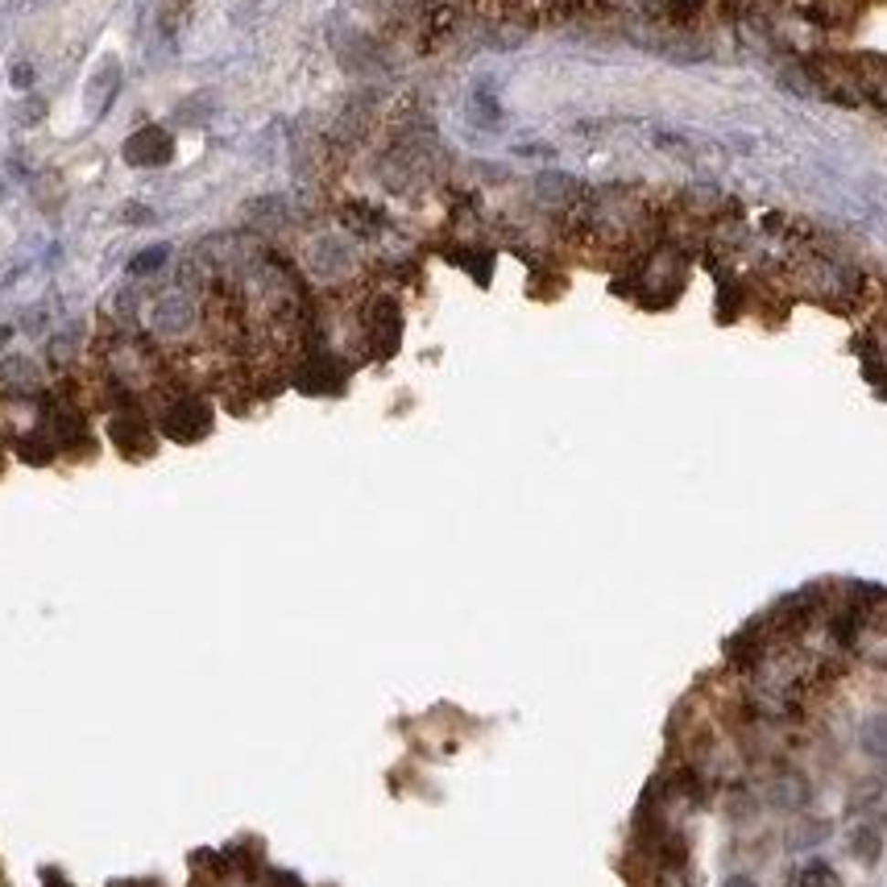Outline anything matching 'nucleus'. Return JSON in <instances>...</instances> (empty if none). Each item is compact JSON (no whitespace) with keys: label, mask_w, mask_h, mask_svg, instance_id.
Returning a JSON list of instances; mask_svg holds the SVG:
<instances>
[{"label":"nucleus","mask_w":887,"mask_h":887,"mask_svg":"<svg viewBox=\"0 0 887 887\" xmlns=\"http://www.w3.org/2000/svg\"><path fill=\"white\" fill-rule=\"evenodd\" d=\"M117 88H121V67L108 58L104 63V71L91 79V91H88V100H91V117H104L108 108H112V96H117Z\"/></svg>","instance_id":"423d86ee"},{"label":"nucleus","mask_w":887,"mask_h":887,"mask_svg":"<svg viewBox=\"0 0 887 887\" xmlns=\"http://www.w3.org/2000/svg\"><path fill=\"white\" fill-rule=\"evenodd\" d=\"M125 162L129 166H142V171H153V166H166L174 158V137L166 133L162 125H145L137 129L133 137L125 142Z\"/></svg>","instance_id":"f03ea898"},{"label":"nucleus","mask_w":887,"mask_h":887,"mask_svg":"<svg viewBox=\"0 0 887 887\" xmlns=\"http://www.w3.org/2000/svg\"><path fill=\"white\" fill-rule=\"evenodd\" d=\"M13 83H17V88H29V83H34V67L17 63V67H13Z\"/></svg>","instance_id":"4468645a"},{"label":"nucleus","mask_w":887,"mask_h":887,"mask_svg":"<svg viewBox=\"0 0 887 887\" xmlns=\"http://www.w3.org/2000/svg\"><path fill=\"white\" fill-rule=\"evenodd\" d=\"M850 850H854V859L859 862H875L879 859V850H883V838H879V829H871V825H862V829H854V838H850Z\"/></svg>","instance_id":"1a4fd4ad"},{"label":"nucleus","mask_w":887,"mask_h":887,"mask_svg":"<svg viewBox=\"0 0 887 887\" xmlns=\"http://www.w3.org/2000/svg\"><path fill=\"white\" fill-rule=\"evenodd\" d=\"M108 431H112V439H117V449L125 452V457H150L153 452V436L150 428H145L142 415H117V419L108 423Z\"/></svg>","instance_id":"20e7f679"},{"label":"nucleus","mask_w":887,"mask_h":887,"mask_svg":"<svg viewBox=\"0 0 887 887\" xmlns=\"http://www.w3.org/2000/svg\"><path fill=\"white\" fill-rule=\"evenodd\" d=\"M46 887H67V883H63V879H54V875H50V883H46Z\"/></svg>","instance_id":"a211bd4d"},{"label":"nucleus","mask_w":887,"mask_h":887,"mask_svg":"<svg viewBox=\"0 0 887 887\" xmlns=\"http://www.w3.org/2000/svg\"><path fill=\"white\" fill-rule=\"evenodd\" d=\"M722 887H759V883H755L751 875H730V879H726V883H722Z\"/></svg>","instance_id":"2eb2a0df"},{"label":"nucleus","mask_w":887,"mask_h":887,"mask_svg":"<svg viewBox=\"0 0 887 887\" xmlns=\"http://www.w3.org/2000/svg\"><path fill=\"white\" fill-rule=\"evenodd\" d=\"M5 341H9V328H0V344H5Z\"/></svg>","instance_id":"6ab92c4d"},{"label":"nucleus","mask_w":887,"mask_h":887,"mask_svg":"<svg viewBox=\"0 0 887 887\" xmlns=\"http://www.w3.org/2000/svg\"><path fill=\"white\" fill-rule=\"evenodd\" d=\"M862 751H867V755H883V759H887V713L871 717L867 726H862Z\"/></svg>","instance_id":"9d476101"},{"label":"nucleus","mask_w":887,"mask_h":887,"mask_svg":"<svg viewBox=\"0 0 887 887\" xmlns=\"http://www.w3.org/2000/svg\"><path fill=\"white\" fill-rule=\"evenodd\" d=\"M166 261H171V249H166V245H150V249H142L133 261H129V269H133V274H153V269L166 266Z\"/></svg>","instance_id":"f8f14e48"},{"label":"nucleus","mask_w":887,"mask_h":887,"mask_svg":"<svg viewBox=\"0 0 887 887\" xmlns=\"http://www.w3.org/2000/svg\"><path fill=\"white\" fill-rule=\"evenodd\" d=\"M191 320H195V303H191L187 295H166L158 303V315H153V323H158L162 332H171V336L187 332Z\"/></svg>","instance_id":"39448f33"},{"label":"nucleus","mask_w":887,"mask_h":887,"mask_svg":"<svg viewBox=\"0 0 887 887\" xmlns=\"http://www.w3.org/2000/svg\"><path fill=\"white\" fill-rule=\"evenodd\" d=\"M174 9H191V0H171Z\"/></svg>","instance_id":"f3484780"},{"label":"nucleus","mask_w":887,"mask_h":887,"mask_svg":"<svg viewBox=\"0 0 887 887\" xmlns=\"http://www.w3.org/2000/svg\"><path fill=\"white\" fill-rule=\"evenodd\" d=\"M17 452L29 460V465H46V460L54 457V439H46V431H37V436H26V439H21Z\"/></svg>","instance_id":"9b49d317"},{"label":"nucleus","mask_w":887,"mask_h":887,"mask_svg":"<svg viewBox=\"0 0 887 887\" xmlns=\"http://www.w3.org/2000/svg\"><path fill=\"white\" fill-rule=\"evenodd\" d=\"M800 887H842V879L834 875L829 862H808L805 875H800Z\"/></svg>","instance_id":"ddd939ff"},{"label":"nucleus","mask_w":887,"mask_h":887,"mask_svg":"<svg viewBox=\"0 0 887 887\" xmlns=\"http://www.w3.org/2000/svg\"><path fill=\"white\" fill-rule=\"evenodd\" d=\"M162 431L179 444H195L212 431V407L195 395H183V398H171V403L162 407Z\"/></svg>","instance_id":"f257e3e1"},{"label":"nucleus","mask_w":887,"mask_h":887,"mask_svg":"<svg viewBox=\"0 0 887 887\" xmlns=\"http://www.w3.org/2000/svg\"><path fill=\"white\" fill-rule=\"evenodd\" d=\"M398 332H403V315H398L395 299H374L365 312V336L374 344L377 357H390L398 349Z\"/></svg>","instance_id":"7ed1b4c3"},{"label":"nucleus","mask_w":887,"mask_h":887,"mask_svg":"<svg viewBox=\"0 0 887 887\" xmlns=\"http://www.w3.org/2000/svg\"><path fill=\"white\" fill-rule=\"evenodd\" d=\"M0 382L17 385V390H34V385H37V369L29 365L26 357H9L5 365H0Z\"/></svg>","instance_id":"6e6552de"},{"label":"nucleus","mask_w":887,"mask_h":887,"mask_svg":"<svg viewBox=\"0 0 887 887\" xmlns=\"http://www.w3.org/2000/svg\"><path fill=\"white\" fill-rule=\"evenodd\" d=\"M805 800H808V784L800 780L797 771H788V776H780L771 784V805L776 808H800Z\"/></svg>","instance_id":"0eeeda50"},{"label":"nucleus","mask_w":887,"mask_h":887,"mask_svg":"<svg viewBox=\"0 0 887 887\" xmlns=\"http://www.w3.org/2000/svg\"><path fill=\"white\" fill-rule=\"evenodd\" d=\"M125 216H129V220H150V212H145V207H129Z\"/></svg>","instance_id":"dca6fc26"}]
</instances>
